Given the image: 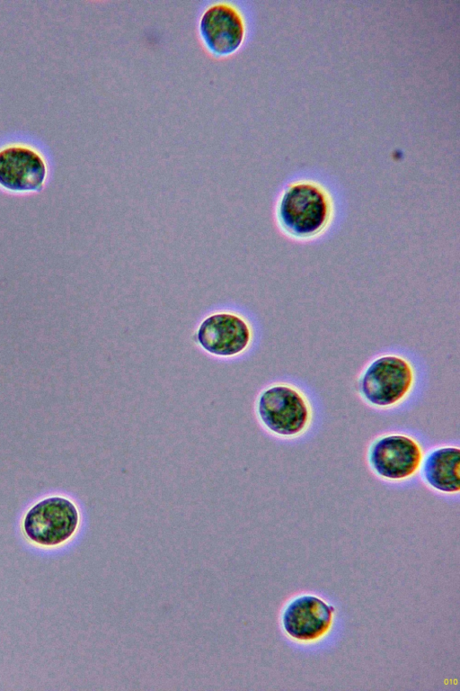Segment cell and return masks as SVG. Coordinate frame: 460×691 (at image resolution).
I'll return each instance as SVG.
<instances>
[{"label": "cell", "mask_w": 460, "mask_h": 691, "mask_svg": "<svg viewBox=\"0 0 460 691\" xmlns=\"http://www.w3.org/2000/svg\"><path fill=\"white\" fill-rule=\"evenodd\" d=\"M420 364L408 354H376L360 369L355 390L360 401L379 413H397L414 404L424 388Z\"/></svg>", "instance_id": "6da1fadb"}, {"label": "cell", "mask_w": 460, "mask_h": 691, "mask_svg": "<svg viewBox=\"0 0 460 691\" xmlns=\"http://www.w3.org/2000/svg\"><path fill=\"white\" fill-rule=\"evenodd\" d=\"M255 415L271 436L287 443L309 437L320 421V407L314 393L294 379L272 381L259 392Z\"/></svg>", "instance_id": "7a4b0ae2"}, {"label": "cell", "mask_w": 460, "mask_h": 691, "mask_svg": "<svg viewBox=\"0 0 460 691\" xmlns=\"http://www.w3.org/2000/svg\"><path fill=\"white\" fill-rule=\"evenodd\" d=\"M423 435L410 428H393L371 438L366 447L368 471L382 482L405 485L419 479L428 448Z\"/></svg>", "instance_id": "3957f363"}, {"label": "cell", "mask_w": 460, "mask_h": 691, "mask_svg": "<svg viewBox=\"0 0 460 691\" xmlns=\"http://www.w3.org/2000/svg\"><path fill=\"white\" fill-rule=\"evenodd\" d=\"M334 215L332 201L319 184L302 180L290 184L281 193L276 219L288 238L307 241L327 231Z\"/></svg>", "instance_id": "277c9868"}, {"label": "cell", "mask_w": 460, "mask_h": 691, "mask_svg": "<svg viewBox=\"0 0 460 691\" xmlns=\"http://www.w3.org/2000/svg\"><path fill=\"white\" fill-rule=\"evenodd\" d=\"M197 34L204 50L217 58L235 54L244 44L248 22L237 0H210L199 7Z\"/></svg>", "instance_id": "5b68a950"}, {"label": "cell", "mask_w": 460, "mask_h": 691, "mask_svg": "<svg viewBox=\"0 0 460 691\" xmlns=\"http://www.w3.org/2000/svg\"><path fill=\"white\" fill-rule=\"evenodd\" d=\"M80 525V514L70 499L53 496L46 498L25 514L22 532L34 545L54 548L68 542Z\"/></svg>", "instance_id": "8992f818"}, {"label": "cell", "mask_w": 460, "mask_h": 691, "mask_svg": "<svg viewBox=\"0 0 460 691\" xmlns=\"http://www.w3.org/2000/svg\"><path fill=\"white\" fill-rule=\"evenodd\" d=\"M334 606L320 596L301 594L291 598L281 613L285 634L298 643H314L331 631L335 618Z\"/></svg>", "instance_id": "52a82bcc"}, {"label": "cell", "mask_w": 460, "mask_h": 691, "mask_svg": "<svg viewBox=\"0 0 460 691\" xmlns=\"http://www.w3.org/2000/svg\"><path fill=\"white\" fill-rule=\"evenodd\" d=\"M48 175L43 157L23 145H10L0 149V186L13 193L42 190Z\"/></svg>", "instance_id": "ba28073f"}, {"label": "cell", "mask_w": 460, "mask_h": 691, "mask_svg": "<svg viewBox=\"0 0 460 691\" xmlns=\"http://www.w3.org/2000/svg\"><path fill=\"white\" fill-rule=\"evenodd\" d=\"M196 336L199 346L208 353L229 357L240 354L249 347L252 332L240 316L217 313L201 322Z\"/></svg>", "instance_id": "9c48e42d"}, {"label": "cell", "mask_w": 460, "mask_h": 691, "mask_svg": "<svg viewBox=\"0 0 460 691\" xmlns=\"http://www.w3.org/2000/svg\"><path fill=\"white\" fill-rule=\"evenodd\" d=\"M419 479L432 492L443 497H457L460 492V445L456 442L439 443L426 450Z\"/></svg>", "instance_id": "30bf717a"}]
</instances>
